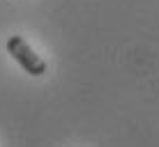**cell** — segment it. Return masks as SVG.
Instances as JSON below:
<instances>
[{"label": "cell", "mask_w": 159, "mask_h": 147, "mask_svg": "<svg viewBox=\"0 0 159 147\" xmlns=\"http://www.w3.org/2000/svg\"><path fill=\"white\" fill-rule=\"evenodd\" d=\"M7 53L19 62V67L23 69V71H28V76L46 74V60L37 55V53L32 51V46L21 35H14V37L7 39Z\"/></svg>", "instance_id": "6da1fadb"}]
</instances>
